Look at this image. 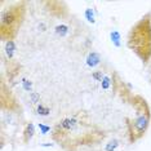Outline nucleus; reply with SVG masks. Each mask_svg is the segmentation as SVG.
<instances>
[{
    "mask_svg": "<svg viewBox=\"0 0 151 151\" xmlns=\"http://www.w3.org/2000/svg\"><path fill=\"white\" fill-rule=\"evenodd\" d=\"M53 139L65 151H76L79 147L91 146L105 138V132L88 120L81 112L73 116H65L53 129Z\"/></svg>",
    "mask_w": 151,
    "mask_h": 151,
    "instance_id": "1",
    "label": "nucleus"
},
{
    "mask_svg": "<svg viewBox=\"0 0 151 151\" xmlns=\"http://www.w3.org/2000/svg\"><path fill=\"white\" fill-rule=\"evenodd\" d=\"M127 45L143 65L151 60V13L138 19L128 32Z\"/></svg>",
    "mask_w": 151,
    "mask_h": 151,
    "instance_id": "2",
    "label": "nucleus"
},
{
    "mask_svg": "<svg viewBox=\"0 0 151 151\" xmlns=\"http://www.w3.org/2000/svg\"><path fill=\"white\" fill-rule=\"evenodd\" d=\"M133 107L136 110V118L133 120L127 119L128 127V138L130 143L141 139L146 134L151 122V111L149 109L146 99L141 96H133Z\"/></svg>",
    "mask_w": 151,
    "mask_h": 151,
    "instance_id": "3",
    "label": "nucleus"
},
{
    "mask_svg": "<svg viewBox=\"0 0 151 151\" xmlns=\"http://www.w3.org/2000/svg\"><path fill=\"white\" fill-rule=\"evenodd\" d=\"M25 3H17L11 8L1 13L0 19V37L5 42L13 40L21 27L23 18H25Z\"/></svg>",
    "mask_w": 151,
    "mask_h": 151,
    "instance_id": "4",
    "label": "nucleus"
},
{
    "mask_svg": "<svg viewBox=\"0 0 151 151\" xmlns=\"http://www.w3.org/2000/svg\"><path fill=\"white\" fill-rule=\"evenodd\" d=\"M34 134H35V125L32 123H27L23 128V132H22V139L25 143H29L30 141L32 139Z\"/></svg>",
    "mask_w": 151,
    "mask_h": 151,
    "instance_id": "5",
    "label": "nucleus"
},
{
    "mask_svg": "<svg viewBox=\"0 0 151 151\" xmlns=\"http://www.w3.org/2000/svg\"><path fill=\"white\" fill-rule=\"evenodd\" d=\"M101 63V56L97 52H91L87 56V65L88 67H97L98 65Z\"/></svg>",
    "mask_w": 151,
    "mask_h": 151,
    "instance_id": "6",
    "label": "nucleus"
},
{
    "mask_svg": "<svg viewBox=\"0 0 151 151\" xmlns=\"http://www.w3.org/2000/svg\"><path fill=\"white\" fill-rule=\"evenodd\" d=\"M5 54L8 58H13L16 52V43L14 40H9V42H5V47H4Z\"/></svg>",
    "mask_w": 151,
    "mask_h": 151,
    "instance_id": "7",
    "label": "nucleus"
},
{
    "mask_svg": "<svg viewBox=\"0 0 151 151\" xmlns=\"http://www.w3.org/2000/svg\"><path fill=\"white\" fill-rule=\"evenodd\" d=\"M111 87H112L111 75H109V74L104 75V78H102V80H101V88H102V91H109Z\"/></svg>",
    "mask_w": 151,
    "mask_h": 151,
    "instance_id": "8",
    "label": "nucleus"
},
{
    "mask_svg": "<svg viewBox=\"0 0 151 151\" xmlns=\"http://www.w3.org/2000/svg\"><path fill=\"white\" fill-rule=\"evenodd\" d=\"M110 37H111V42L112 44H114L115 47H120L122 45V43H120V40H122V36H120V32L116 31V30H114V31H111V34H110Z\"/></svg>",
    "mask_w": 151,
    "mask_h": 151,
    "instance_id": "9",
    "label": "nucleus"
},
{
    "mask_svg": "<svg viewBox=\"0 0 151 151\" xmlns=\"http://www.w3.org/2000/svg\"><path fill=\"white\" fill-rule=\"evenodd\" d=\"M56 34L58 36H61V37H63V36H66L67 34H68V31H70V29H68V26L67 25H58V26H56Z\"/></svg>",
    "mask_w": 151,
    "mask_h": 151,
    "instance_id": "10",
    "label": "nucleus"
},
{
    "mask_svg": "<svg viewBox=\"0 0 151 151\" xmlns=\"http://www.w3.org/2000/svg\"><path fill=\"white\" fill-rule=\"evenodd\" d=\"M84 16L87 18V21L89 23H96V14H94V11L92 8H87L84 12Z\"/></svg>",
    "mask_w": 151,
    "mask_h": 151,
    "instance_id": "11",
    "label": "nucleus"
},
{
    "mask_svg": "<svg viewBox=\"0 0 151 151\" xmlns=\"http://www.w3.org/2000/svg\"><path fill=\"white\" fill-rule=\"evenodd\" d=\"M36 112H37V115L48 116L49 115V112H50V110H49V107H47V106L40 104V105H37V107H36Z\"/></svg>",
    "mask_w": 151,
    "mask_h": 151,
    "instance_id": "12",
    "label": "nucleus"
},
{
    "mask_svg": "<svg viewBox=\"0 0 151 151\" xmlns=\"http://www.w3.org/2000/svg\"><path fill=\"white\" fill-rule=\"evenodd\" d=\"M119 146H120V142H119V141H118V139H112V141H110L107 145H106L105 151H115Z\"/></svg>",
    "mask_w": 151,
    "mask_h": 151,
    "instance_id": "13",
    "label": "nucleus"
},
{
    "mask_svg": "<svg viewBox=\"0 0 151 151\" xmlns=\"http://www.w3.org/2000/svg\"><path fill=\"white\" fill-rule=\"evenodd\" d=\"M30 99H31V102L35 105L40 101V94L37 93V92H31V93H30Z\"/></svg>",
    "mask_w": 151,
    "mask_h": 151,
    "instance_id": "14",
    "label": "nucleus"
},
{
    "mask_svg": "<svg viewBox=\"0 0 151 151\" xmlns=\"http://www.w3.org/2000/svg\"><path fill=\"white\" fill-rule=\"evenodd\" d=\"M22 87H23L25 91H27V92H30V93H31L32 84H31V81H30V80H26V79H23V80H22Z\"/></svg>",
    "mask_w": 151,
    "mask_h": 151,
    "instance_id": "15",
    "label": "nucleus"
},
{
    "mask_svg": "<svg viewBox=\"0 0 151 151\" xmlns=\"http://www.w3.org/2000/svg\"><path fill=\"white\" fill-rule=\"evenodd\" d=\"M39 129H40V133H42V134H47V133L50 132V127L43 124V123H39Z\"/></svg>",
    "mask_w": 151,
    "mask_h": 151,
    "instance_id": "16",
    "label": "nucleus"
},
{
    "mask_svg": "<svg viewBox=\"0 0 151 151\" xmlns=\"http://www.w3.org/2000/svg\"><path fill=\"white\" fill-rule=\"evenodd\" d=\"M92 78H93L96 81H99V83H101L102 78H104V75H102V71H96V73H93V74H92Z\"/></svg>",
    "mask_w": 151,
    "mask_h": 151,
    "instance_id": "17",
    "label": "nucleus"
}]
</instances>
